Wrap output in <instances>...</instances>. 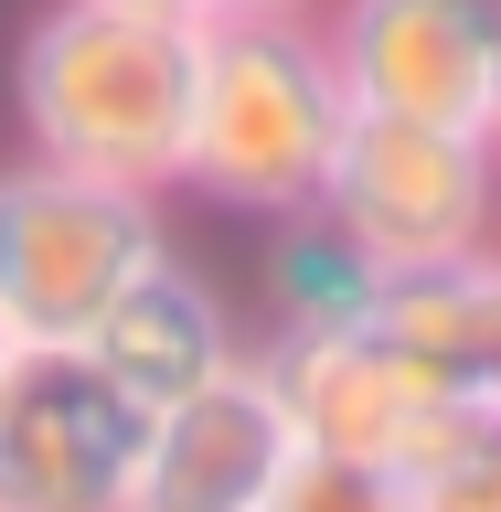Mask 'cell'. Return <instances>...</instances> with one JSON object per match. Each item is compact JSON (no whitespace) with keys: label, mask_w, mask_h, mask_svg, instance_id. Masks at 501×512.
<instances>
[{"label":"cell","mask_w":501,"mask_h":512,"mask_svg":"<svg viewBox=\"0 0 501 512\" xmlns=\"http://www.w3.org/2000/svg\"><path fill=\"white\" fill-rule=\"evenodd\" d=\"M384 470L416 491V512H501V395H427Z\"/></svg>","instance_id":"11"},{"label":"cell","mask_w":501,"mask_h":512,"mask_svg":"<svg viewBox=\"0 0 501 512\" xmlns=\"http://www.w3.org/2000/svg\"><path fill=\"white\" fill-rule=\"evenodd\" d=\"M352 96L331 75L310 11H246V22H203L192 43V118H182V182L192 203L224 214H310L331 139H342Z\"/></svg>","instance_id":"2"},{"label":"cell","mask_w":501,"mask_h":512,"mask_svg":"<svg viewBox=\"0 0 501 512\" xmlns=\"http://www.w3.org/2000/svg\"><path fill=\"white\" fill-rule=\"evenodd\" d=\"M0 352H11V331H0Z\"/></svg>","instance_id":"17"},{"label":"cell","mask_w":501,"mask_h":512,"mask_svg":"<svg viewBox=\"0 0 501 512\" xmlns=\"http://www.w3.org/2000/svg\"><path fill=\"white\" fill-rule=\"evenodd\" d=\"M256 512H416V491L384 459H331V448H288Z\"/></svg>","instance_id":"13"},{"label":"cell","mask_w":501,"mask_h":512,"mask_svg":"<svg viewBox=\"0 0 501 512\" xmlns=\"http://www.w3.org/2000/svg\"><path fill=\"white\" fill-rule=\"evenodd\" d=\"M150 256H171L160 192L128 182H86L54 160H11L0 171V331L11 342H86V320L118 299Z\"/></svg>","instance_id":"3"},{"label":"cell","mask_w":501,"mask_h":512,"mask_svg":"<svg viewBox=\"0 0 501 512\" xmlns=\"http://www.w3.org/2000/svg\"><path fill=\"white\" fill-rule=\"evenodd\" d=\"M192 43L182 11L128 0H54L11 54V118L22 150L86 182L171 192L182 182V118H192Z\"/></svg>","instance_id":"1"},{"label":"cell","mask_w":501,"mask_h":512,"mask_svg":"<svg viewBox=\"0 0 501 512\" xmlns=\"http://www.w3.org/2000/svg\"><path fill=\"white\" fill-rule=\"evenodd\" d=\"M267 331H352V320L374 310V256L352 246V235H331L320 214H278L267 224Z\"/></svg>","instance_id":"12"},{"label":"cell","mask_w":501,"mask_h":512,"mask_svg":"<svg viewBox=\"0 0 501 512\" xmlns=\"http://www.w3.org/2000/svg\"><path fill=\"white\" fill-rule=\"evenodd\" d=\"M75 352H86V374L107 384L128 416H160V406H182L192 384H214L224 363H246V331L224 310V288L203 278V267H182V246H171L86 320Z\"/></svg>","instance_id":"8"},{"label":"cell","mask_w":501,"mask_h":512,"mask_svg":"<svg viewBox=\"0 0 501 512\" xmlns=\"http://www.w3.org/2000/svg\"><path fill=\"white\" fill-rule=\"evenodd\" d=\"M310 214L331 235H352L384 278L395 267H448V256L491 246V224H501V150L470 139V128H416V118L352 107Z\"/></svg>","instance_id":"4"},{"label":"cell","mask_w":501,"mask_h":512,"mask_svg":"<svg viewBox=\"0 0 501 512\" xmlns=\"http://www.w3.org/2000/svg\"><path fill=\"white\" fill-rule=\"evenodd\" d=\"M246 11H320V0H192V22H246Z\"/></svg>","instance_id":"14"},{"label":"cell","mask_w":501,"mask_h":512,"mask_svg":"<svg viewBox=\"0 0 501 512\" xmlns=\"http://www.w3.org/2000/svg\"><path fill=\"white\" fill-rule=\"evenodd\" d=\"M374 342H395L438 395H501V246H470L448 267H395L363 310Z\"/></svg>","instance_id":"10"},{"label":"cell","mask_w":501,"mask_h":512,"mask_svg":"<svg viewBox=\"0 0 501 512\" xmlns=\"http://www.w3.org/2000/svg\"><path fill=\"white\" fill-rule=\"evenodd\" d=\"M128 459L139 416L86 374L75 342L0 352V512H128Z\"/></svg>","instance_id":"5"},{"label":"cell","mask_w":501,"mask_h":512,"mask_svg":"<svg viewBox=\"0 0 501 512\" xmlns=\"http://www.w3.org/2000/svg\"><path fill=\"white\" fill-rule=\"evenodd\" d=\"M128 11H182V22H192V0H128Z\"/></svg>","instance_id":"16"},{"label":"cell","mask_w":501,"mask_h":512,"mask_svg":"<svg viewBox=\"0 0 501 512\" xmlns=\"http://www.w3.org/2000/svg\"><path fill=\"white\" fill-rule=\"evenodd\" d=\"M310 22L331 43V75H342L352 107L416 118V128H470V139L501 128V54L448 0H331Z\"/></svg>","instance_id":"6"},{"label":"cell","mask_w":501,"mask_h":512,"mask_svg":"<svg viewBox=\"0 0 501 512\" xmlns=\"http://www.w3.org/2000/svg\"><path fill=\"white\" fill-rule=\"evenodd\" d=\"M288 416L267 395V374L224 363L214 384H192L182 406L139 416V459H128V512H256L267 480L288 459Z\"/></svg>","instance_id":"7"},{"label":"cell","mask_w":501,"mask_h":512,"mask_svg":"<svg viewBox=\"0 0 501 512\" xmlns=\"http://www.w3.org/2000/svg\"><path fill=\"white\" fill-rule=\"evenodd\" d=\"M448 11H459V22H470L480 43H491V54H501V0H448Z\"/></svg>","instance_id":"15"},{"label":"cell","mask_w":501,"mask_h":512,"mask_svg":"<svg viewBox=\"0 0 501 512\" xmlns=\"http://www.w3.org/2000/svg\"><path fill=\"white\" fill-rule=\"evenodd\" d=\"M256 352V374H267V395H278L288 438L299 448H331V459H395V438H406V416L438 395V384L416 374L395 342H374L363 320L352 331H267Z\"/></svg>","instance_id":"9"}]
</instances>
